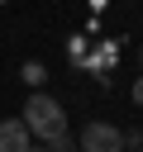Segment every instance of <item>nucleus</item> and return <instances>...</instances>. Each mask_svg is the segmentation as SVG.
I'll list each match as a JSON object with an SVG mask.
<instances>
[{
	"label": "nucleus",
	"mask_w": 143,
	"mask_h": 152,
	"mask_svg": "<svg viewBox=\"0 0 143 152\" xmlns=\"http://www.w3.org/2000/svg\"><path fill=\"white\" fill-rule=\"evenodd\" d=\"M52 152H76V142H72L67 133H57V138H52Z\"/></svg>",
	"instance_id": "nucleus-6"
},
{
	"label": "nucleus",
	"mask_w": 143,
	"mask_h": 152,
	"mask_svg": "<svg viewBox=\"0 0 143 152\" xmlns=\"http://www.w3.org/2000/svg\"><path fill=\"white\" fill-rule=\"evenodd\" d=\"M138 147H143V128H129L124 133V152H138Z\"/></svg>",
	"instance_id": "nucleus-5"
},
{
	"label": "nucleus",
	"mask_w": 143,
	"mask_h": 152,
	"mask_svg": "<svg viewBox=\"0 0 143 152\" xmlns=\"http://www.w3.org/2000/svg\"><path fill=\"white\" fill-rule=\"evenodd\" d=\"M33 147V133L24 119H5L0 124V152H29Z\"/></svg>",
	"instance_id": "nucleus-3"
},
{
	"label": "nucleus",
	"mask_w": 143,
	"mask_h": 152,
	"mask_svg": "<svg viewBox=\"0 0 143 152\" xmlns=\"http://www.w3.org/2000/svg\"><path fill=\"white\" fill-rule=\"evenodd\" d=\"M24 124H29V133L33 138H57V133H67V109L52 100V95H43V90H33L29 95V104H24V114H19Z\"/></svg>",
	"instance_id": "nucleus-1"
},
{
	"label": "nucleus",
	"mask_w": 143,
	"mask_h": 152,
	"mask_svg": "<svg viewBox=\"0 0 143 152\" xmlns=\"http://www.w3.org/2000/svg\"><path fill=\"white\" fill-rule=\"evenodd\" d=\"M138 62H143V48H138Z\"/></svg>",
	"instance_id": "nucleus-9"
},
{
	"label": "nucleus",
	"mask_w": 143,
	"mask_h": 152,
	"mask_svg": "<svg viewBox=\"0 0 143 152\" xmlns=\"http://www.w3.org/2000/svg\"><path fill=\"white\" fill-rule=\"evenodd\" d=\"M76 147H81V152H124V133H119L114 124H100V119H91V124L81 128Z\"/></svg>",
	"instance_id": "nucleus-2"
},
{
	"label": "nucleus",
	"mask_w": 143,
	"mask_h": 152,
	"mask_svg": "<svg viewBox=\"0 0 143 152\" xmlns=\"http://www.w3.org/2000/svg\"><path fill=\"white\" fill-rule=\"evenodd\" d=\"M29 152H52V147H29Z\"/></svg>",
	"instance_id": "nucleus-8"
},
{
	"label": "nucleus",
	"mask_w": 143,
	"mask_h": 152,
	"mask_svg": "<svg viewBox=\"0 0 143 152\" xmlns=\"http://www.w3.org/2000/svg\"><path fill=\"white\" fill-rule=\"evenodd\" d=\"M133 104H143V81H133Z\"/></svg>",
	"instance_id": "nucleus-7"
},
{
	"label": "nucleus",
	"mask_w": 143,
	"mask_h": 152,
	"mask_svg": "<svg viewBox=\"0 0 143 152\" xmlns=\"http://www.w3.org/2000/svg\"><path fill=\"white\" fill-rule=\"evenodd\" d=\"M0 5H10V0H0Z\"/></svg>",
	"instance_id": "nucleus-10"
},
{
	"label": "nucleus",
	"mask_w": 143,
	"mask_h": 152,
	"mask_svg": "<svg viewBox=\"0 0 143 152\" xmlns=\"http://www.w3.org/2000/svg\"><path fill=\"white\" fill-rule=\"evenodd\" d=\"M24 81H29V86H38V81H48V71H43V62H24Z\"/></svg>",
	"instance_id": "nucleus-4"
}]
</instances>
